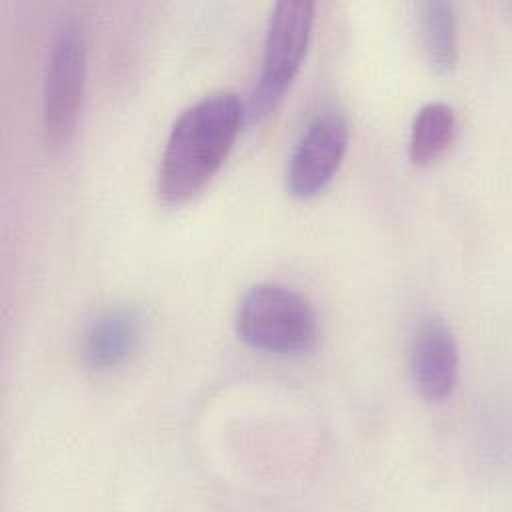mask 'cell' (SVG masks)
I'll return each mask as SVG.
<instances>
[{"mask_svg":"<svg viewBox=\"0 0 512 512\" xmlns=\"http://www.w3.org/2000/svg\"><path fill=\"white\" fill-rule=\"evenodd\" d=\"M456 134V114L446 102L424 104L410 128L408 158L414 166H432L450 148Z\"/></svg>","mask_w":512,"mask_h":512,"instance_id":"9c48e42d","label":"cell"},{"mask_svg":"<svg viewBox=\"0 0 512 512\" xmlns=\"http://www.w3.org/2000/svg\"><path fill=\"white\" fill-rule=\"evenodd\" d=\"M142 336L144 316L136 306H108L100 310L82 332V362L92 372H112L136 354Z\"/></svg>","mask_w":512,"mask_h":512,"instance_id":"52a82bcc","label":"cell"},{"mask_svg":"<svg viewBox=\"0 0 512 512\" xmlns=\"http://www.w3.org/2000/svg\"><path fill=\"white\" fill-rule=\"evenodd\" d=\"M314 26V2H278L270 14L258 82L250 94L246 118L260 122L282 102L306 56Z\"/></svg>","mask_w":512,"mask_h":512,"instance_id":"3957f363","label":"cell"},{"mask_svg":"<svg viewBox=\"0 0 512 512\" xmlns=\"http://www.w3.org/2000/svg\"><path fill=\"white\" fill-rule=\"evenodd\" d=\"M418 30L428 64L440 74H450L458 62V24L454 6L444 0L420 2Z\"/></svg>","mask_w":512,"mask_h":512,"instance_id":"ba28073f","label":"cell"},{"mask_svg":"<svg viewBox=\"0 0 512 512\" xmlns=\"http://www.w3.org/2000/svg\"><path fill=\"white\" fill-rule=\"evenodd\" d=\"M86 86V40L80 22H64L50 48L44 90L42 128L52 150H64L76 134Z\"/></svg>","mask_w":512,"mask_h":512,"instance_id":"277c9868","label":"cell"},{"mask_svg":"<svg viewBox=\"0 0 512 512\" xmlns=\"http://www.w3.org/2000/svg\"><path fill=\"white\" fill-rule=\"evenodd\" d=\"M246 112L234 92H214L190 104L174 122L158 170V196L168 206L194 198L222 168Z\"/></svg>","mask_w":512,"mask_h":512,"instance_id":"6da1fadb","label":"cell"},{"mask_svg":"<svg viewBox=\"0 0 512 512\" xmlns=\"http://www.w3.org/2000/svg\"><path fill=\"white\" fill-rule=\"evenodd\" d=\"M348 138V122L340 110H318L304 126L288 158V192L300 200L318 196L336 176L348 148Z\"/></svg>","mask_w":512,"mask_h":512,"instance_id":"5b68a950","label":"cell"},{"mask_svg":"<svg viewBox=\"0 0 512 512\" xmlns=\"http://www.w3.org/2000/svg\"><path fill=\"white\" fill-rule=\"evenodd\" d=\"M458 344L452 328L436 314L420 318L410 344V376L428 402H444L458 382Z\"/></svg>","mask_w":512,"mask_h":512,"instance_id":"8992f818","label":"cell"},{"mask_svg":"<svg viewBox=\"0 0 512 512\" xmlns=\"http://www.w3.org/2000/svg\"><path fill=\"white\" fill-rule=\"evenodd\" d=\"M234 324L238 338L250 348L278 356L304 354L318 340V314L310 300L278 282L250 286Z\"/></svg>","mask_w":512,"mask_h":512,"instance_id":"7a4b0ae2","label":"cell"}]
</instances>
